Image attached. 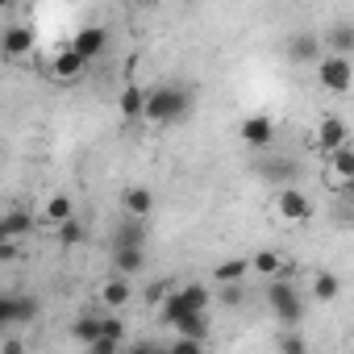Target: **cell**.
<instances>
[{
  "mask_svg": "<svg viewBox=\"0 0 354 354\" xmlns=\"http://www.w3.org/2000/svg\"><path fill=\"white\" fill-rule=\"evenodd\" d=\"M317 84L329 96H346L354 88V59H337V55H321L317 63Z\"/></svg>",
  "mask_w": 354,
  "mask_h": 354,
  "instance_id": "cell-3",
  "label": "cell"
},
{
  "mask_svg": "<svg viewBox=\"0 0 354 354\" xmlns=\"http://www.w3.org/2000/svg\"><path fill=\"white\" fill-rule=\"evenodd\" d=\"M279 354H308V346H304L300 333H283L279 337Z\"/></svg>",
  "mask_w": 354,
  "mask_h": 354,
  "instance_id": "cell-30",
  "label": "cell"
},
{
  "mask_svg": "<svg viewBox=\"0 0 354 354\" xmlns=\"http://www.w3.org/2000/svg\"><path fill=\"white\" fill-rule=\"evenodd\" d=\"M113 267H117L121 279L138 275L146 267V246H113Z\"/></svg>",
  "mask_w": 354,
  "mask_h": 354,
  "instance_id": "cell-17",
  "label": "cell"
},
{
  "mask_svg": "<svg viewBox=\"0 0 354 354\" xmlns=\"http://www.w3.org/2000/svg\"><path fill=\"white\" fill-rule=\"evenodd\" d=\"M188 109H192L188 88H180V84H154V88H146L142 121H150V125H171V121H180Z\"/></svg>",
  "mask_w": 354,
  "mask_h": 354,
  "instance_id": "cell-1",
  "label": "cell"
},
{
  "mask_svg": "<svg viewBox=\"0 0 354 354\" xmlns=\"http://www.w3.org/2000/svg\"><path fill=\"white\" fill-rule=\"evenodd\" d=\"M121 209H125L129 221H146V217H154V192L142 188V184H133V188L121 192Z\"/></svg>",
  "mask_w": 354,
  "mask_h": 354,
  "instance_id": "cell-12",
  "label": "cell"
},
{
  "mask_svg": "<svg viewBox=\"0 0 354 354\" xmlns=\"http://www.w3.org/2000/svg\"><path fill=\"white\" fill-rule=\"evenodd\" d=\"M34 42H38V34L30 26H9L5 34H0V50H5L9 59H26L34 50Z\"/></svg>",
  "mask_w": 354,
  "mask_h": 354,
  "instance_id": "cell-15",
  "label": "cell"
},
{
  "mask_svg": "<svg viewBox=\"0 0 354 354\" xmlns=\"http://www.w3.org/2000/svg\"><path fill=\"white\" fill-rule=\"evenodd\" d=\"M125 317L121 313H104L100 317V337H109V342H117V346H125Z\"/></svg>",
  "mask_w": 354,
  "mask_h": 354,
  "instance_id": "cell-24",
  "label": "cell"
},
{
  "mask_svg": "<svg viewBox=\"0 0 354 354\" xmlns=\"http://www.w3.org/2000/svg\"><path fill=\"white\" fill-rule=\"evenodd\" d=\"M329 158V188H346V184H354V146L346 142V146H337L333 154H325Z\"/></svg>",
  "mask_w": 354,
  "mask_h": 354,
  "instance_id": "cell-11",
  "label": "cell"
},
{
  "mask_svg": "<svg viewBox=\"0 0 354 354\" xmlns=\"http://www.w3.org/2000/svg\"><path fill=\"white\" fill-rule=\"evenodd\" d=\"M142 104H146V88H138V84H125V88H121V96H117V109H121V117H125V121H138V117H142Z\"/></svg>",
  "mask_w": 354,
  "mask_h": 354,
  "instance_id": "cell-20",
  "label": "cell"
},
{
  "mask_svg": "<svg viewBox=\"0 0 354 354\" xmlns=\"http://www.w3.org/2000/svg\"><path fill=\"white\" fill-rule=\"evenodd\" d=\"M246 267H250V275H259V279H267V283H271V279H288V275H292L279 250H254V254L246 259Z\"/></svg>",
  "mask_w": 354,
  "mask_h": 354,
  "instance_id": "cell-9",
  "label": "cell"
},
{
  "mask_svg": "<svg viewBox=\"0 0 354 354\" xmlns=\"http://www.w3.org/2000/svg\"><path fill=\"white\" fill-rule=\"evenodd\" d=\"M84 350H88V354H121V346H117V342H109V337H96V342H92V346H84Z\"/></svg>",
  "mask_w": 354,
  "mask_h": 354,
  "instance_id": "cell-31",
  "label": "cell"
},
{
  "mask_svg": "<svg viewBox=\"0 0 354 354\" xmlns=\"http://www.w3.org/2000/svg\"><path fill=\"white\" fill-rule=\"evenodd\" d=\"M0 354H30V350H26V342H21L17 333H9L5 342H0Z\"/></svg>",
  "mask_w": 354,
  "mask_h": 354,
  "instance_id": "cell-32",
  "label": "cell"
},
{
  "mask_svg": "<svg viewBox=\"0 0 354 354\" xmlns=\"http://www.w3.org/2000/svg\"><path fill=\"white\" fill-rule=\"evenodd\" d=\"M238 133H242V142H246V146H254V150H267V146L275 142V121L259 113V117H246Z\"/></svg>",
  "mask_w": 354,
  "mask_h": 354,
  "instance_id": "cell-13",
  "label": "cell"
},
{
  "mask_svg": "<svg viewBox=\"0 0 354 354\" xmlns=\"http://www.w3.org/2000/svg\"><path fill=\"white\" fill-rule=\"evenodd\" d=\"M337 296H342V279H337L333 271H317V275H313V300L333 304Z\"/></svg>",
  "mask_w": 354,
  "mask_h": 354,
  "instance_id": "cell-22",
  "label": "cell"
},
{
  "mask_svg": "<svg viewBox=\"0 0 354 354\" xmlns=\"http://www.w3.org/2000/svg\"><path fill=\"white\" fill-rule=\"evenodd\" d=\"M275 217H279L283 225H300V221H308V217H313V201H308L300 188L283 184V188L275 192Z\"/></svg>",
  "mask_w": 354,
  "mask_h": 354,
  "instance_id": "cell-5",
  "label": "cell"
},
{
  "mask_svg": "<svg viewBox=\"0 0 354 354\" xmlns=\"http://www.w3.org/2000/svg\"><path fill=\"white\" fill-rule=\"evenodd\" d=\"M121 354H150V342H133V346H121Z\"/></svg>",
  "mask_w": 354,
  "mask_h": 354,
  "instance_id": "cell-33",
  "label": "cell"
},
{
  "mask_svg": "<svg viewBox=\"0 0 354 354\" xmlns=\"http://www.w3.org/2000/svg\"><path fill=\"white\" fill-rule=\"evenodd\" d=\"M217 300H221L225 308H242V300H246V288H242V283H225V288L217 292Z\"/></svg>",
  "mask_w": 354,
  "mask_h": 354,
  "instance_id": "cell-27",
  "label": "cell"
},
{
  "mask_svg": "<svg viewBox=\"0 0 354 354\" xmlns=\"http://www.w3.org/2000/svg\"><path fill=\"white\" fill-rule=\"evenodd\" d=\"M321 46H329V55H337V59H350L354 55V30L350 26H333L329 34H321Z\"/></svg>",
  "mask_w": 354,
  "mask_h": 354,
  "instance_id": "cell-19",
  "label": "cell"
},
{
  "mask_svg": "<svg viewBox=\"0 0 354 354\" xmlns=\"http://www.w3.org/2000/svg\"><path fill=\"white\" fill-rule=\"evenodd\" d=\"M96 300H100L109 313H121V308L133 300V283H129V279H121V275H109V279L96 288Z\"/></svg>",
  "mask_w": 354,
  "mask_h": 354,
  "instance_id": "cell-10",
  "label": "cell"
},
{
  "mask_svg": "<svg viewBox=\"0 0 354 354\" xmlns=\"http://www.w3.org/2000/svg\"><path fill=\"white\" fill-rule=\"evenodd\" d=\"M321 55H325V46H321V34H292V42H288V59L292 63H300V67H317L321 63Z\"/></svg>",
  "mask_w": 354,
  "mask_h": 354,
  "instance_id": "cell-8",
  "label": "cell"
},
{
  "mask_svg": "<svg viewBox=\"0 0 354 354\" xmlns=\"http://www.w3.org/2000/svg\"><path fill=\"white\" fill-rule=\"evenodd\" d=\"M167 354H205V342H192V337H175V342H167Z\"/></svg>",
  "mask_w": 354,
  "mask_h": 354,
  "instance_id": "cell-28",
  "label": "cell"
},
{
  "mask_svg": "<svg viewBox=\"0 0 354 354\" xmlns=\"http://www.w3.org/2000/svg\"><path fill=\"white\" fill-rule=\"evenodd\" d=\"M117 246H146V238H142V221H125V225L117 230Z\"/></svg>",
  "mask_w": 354,
  "mask_h": 354,
  "instance_id": "cell-26",
  "label": "cell"
},
{
  "mask_svg": "<svg viewBox=\"0 0 354 354\" xmlns=\"http://www.w3.org/2000/svg\"><path fill=\"white\" fill-rule=\"evenodd\" d=\"M209 300H213V292L205 283H184V288H171L158 308H162V321L175 325V321L188 317V313H209Z\"/></svg>",
  "mask_w": 354,
  "mask_h": 354,
  "instance_id": "cell-2",
  "label": "cell"
},
{
  "mask_svg": "<svg viewBox=\"0 0 354 354\" xmlns=\"http://www.w3.org/2000/svg\"><path fill=\"white\" fill-rule=\"evenodd\" d=\"M84 71H88V63H84L71 46H59V50H50V59H46V75L59 80V84H75Z\"/></svg>",
  "mask_w": 354,
  "mask_h": 354,
  "instance_id": "cell-7",
  "label": "cell"
},
{
  "mask_svg": "<svg viewBox=\"0 0 354 354\" xmlns=\"http://www.w3.org/2000/svg\"><path fill=\"white\" fill-rule=\"evenodd\" d=\"M42 217L59 230L63 221H71L75 217V201L67 196V192H55V196H46V205H42Z\"/></svg>",
  "mask_w": 354,
  "mask_h": 354,
  "instance_id": "cell-18",
  "label": "cell"
},
{
  "mask_svg": "<svg viewBox=\"0 0 354 354\" xmlns=\"http://www.w3.org/2000/svg\"><path fill=\"white\" fill-rule=\"evenodd\" d=\"M150 354H167V346H158V342H154V346H150Z\"/></svg>",
  "mask_w": 354,
  "mask_h": 354,
  "instance_id": "cell-34",
  "label": "cell"
},
{
  "mask_svg": "<svg viewBox=\"0 0 354 354\" xmlns=\"http://www.w3.org/2000/svg\"><path fill=\"white\" fill-rule=\"evenodd\" d=\"M350 142V125L342 121V117H321V125H317V146H321V154H333L337 146H346Z\"/></svg>",
  "mask_w": 354,
  "mask_h": 354,
  "instance_id": "cell-14",
  "label": "cell"
},
{
  "mask_svg": "<svg viewBox=\"0 0 354 354\" xmlns=\"http://www.w3.org/2000/svg\"><path fill=\"white\" fill-rule=\"evenodd\" d=\"M213 279H217V288H225V283H246V279H250V267H246V259H225V263L213 267Z\"/></svg>",
  "mask_w": 354,
  "mask_h": 354,
  "instance_id": "cell-21",
  "label": "cell"
},
{
  "mask_svg": "<svg viewBox=\"0 0 354 354\" xmlns=\"http://www.w3.org/2000/svg\"><path fill=\"white\" fill-rule=\"evenodd\" d=\"M67 46H71V50L92 67V63L109 50V30H104V26H84L80 34H71V42H67Z\"/></svg>",
  "mask_w": 354,
  "mask_h": 354,
  "instance_id": "cell-6",
  "label": "cell"
},
{
  "mask_svg": "<svg viewBox=\"0 0 354 354\" xmlns=\"http://www.w3.org/2000/svg\"><path fill=\"white\" fill-rule=\"evenodd\" d=\"M30 230H34V217H30L26 209H9V213H0V242H21Z\"/></svg>",
  "mask_w": 354,
  "mask_h": 354,
  "instance_id": "cell-16",
  "label": "cell"
},
{
  "mask_svg": "<svg viewBox=\"0 0 354 354\" xmlns=\"http://www.w3.org/2000/svg\"><path fill=\"white\" fill-rule=\"evenodd\" d=\"M59 238H63L67 246H75V242H84V238H88V225H84L80 217H71V221H63V225H59Z\"/></svg>",
  "mask_w": 354,
  "mask_h": 354,
  "instance_id": "cell-25",
  "label": "cell"
},
{
  "mask_svg": "<svg viewBox=\"0 0 354 354\" xmlns=\"http://www.w3.org/2000/svg\"><path fill=\"white\" fill-rule=\"evenodd\" d=\"M71 337H75L80 346H92V342L100 337V317H96V313H84V317L71 325Z\"/></svg>",
  "mask_w": 354,
  "mask_h": 354,
  "instance_id": "cell-23",
  "label": "cell"
},
{
  "mask_svg": "<svg viewBox=\"0 0 354 354\" xmlns=\"http://www.w3.org/2000/svg\"><path fill=\"white\" fill-rule=\"evenodd\" d=\"M267 308L283 321V325H296L304 317V304H300V292L292 288V279H271L267 283Z\"/></svg>",
  "mask_w": 354,
  "mask_h": 354,
  "instance_id": "cell-4",
  "label": "cell"
},
{
  "mask_svg": "<svg viewBox=\"0 0 354 354\" xmlns=\"http://www.w3.org/2000/svg\"><path fill=\"white\" fill-rule=\"evenodd\" d=\"M0 329H5V333L17 329L13 325V292H0Z\"/></svg>",
  "mask_w": 354,
  "mask_h": 354,
  "instance_id": "cell-29",
  "label": "cell"
}]
</instances>
